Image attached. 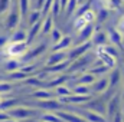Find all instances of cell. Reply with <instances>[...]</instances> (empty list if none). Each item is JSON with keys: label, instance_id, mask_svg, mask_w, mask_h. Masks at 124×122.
Segmentation results:
<instances>
[{"label": "cell", "instance_id": "obj_1", "mask_svg": "<svg viewBox=\"0 0 124 122\" xmlns=\"http://www.w3.org/2000/svg\"><path fill=\"white\" fill-rule=\"evenodd\" d=\"M93 32H94L93 23H88L87 26H84V27L79 30V37H81V39H84L82 42H85V39H90V37H91V34H93Z\"/></svg>", "mask_w": 124, "mask_h": 122}, {"label": "cell", "instance_id": "obj_2", "mask_svg": "<svg viewBox=\"0 0 124 122\" xmlns=\"http://www.w3.org/2000/svg\"><path fill=\"white\" fill-rule=\"evenodd\" d=\"M102 4L105 9H120L124 4V0H102Z\"/></svg>", "mask_w": 124, "mask_h": 122}, {"label": "cell", "instance_id": "obj_3", "mask_svg": "<svg viewBox=\"0 0 124 122\" xmlns=\"http://www.w3.org/2000/svg\"><path fill=\"white\" fill-rule=\"evenodd\" d=\"M90 6H91V1L90 0H87L85 3H81V4H78V7H77V10H75V17H79V16H82L85 12H88L90 10Z\"/></svg>", "mask_w": 124, "mask_h": 122}, {"label": "cell", "instance_id": "obj_4", "mask_svg": "<svg viewBox=\"0 0 124 122\" xmlns=\"http://www.w3.org/2000/svg\"><path fill=\"white\" fill-rule=\"evenodd\" d=\"M107 34L111 39V42H114V43H120L121 39H123V34L117 30V29H108V33Z\"/></svg>", "mask_w": 124, "mask_h": 122}, {"label": "cell", "instance_id": "obj_5", "mask_svg": "<svg viewBox=\"0 0 124 122\" xmlns=\"http://www.w3.org/2000/svg\"><path fill=\"white\" fill-rule=\"evenodd\" d=\"M77 7H78V1H77V0H68L66 9H65V12H63V13H65L66 16H72V14L75 13Z\"/></svg>", "mask_w": 124, "mask_h": 122}, {"label": "cell", "instance_id": "obj_6", "mask_svg": "<svg viewBox=\"0 0 124 122\" xmlns=\"http://www.w3.org/2000/svg\"><path fill=\"white\" fill-rule=\"evenodd\" d=\"M88 23L85 22V19L82 17V16H79V17H75V20H74V26H75V29L77 30H81L84 26H87Z\"/></svg>", "mask_w": 124, "mask_h": 122}, {"label": "cell", "instance_id": "obj_7", "mask_svg": "<svg viewBox=\"0 0 124 122\" xmlns=\"http://www.w3.org/2000/svg\"><path fill=\"white\" fill-rule=\"evenodd\" d=\"M52 26H54L52 17H51V16H46V19H45V22H43V29H42V30L45 32V33L52 32Z\"/></svg>", "mask_w": 124, "mask_h": 122}, {"label": "cell", "instance_id": "obj_8", "mask_svg": "<svg viewBox=\"0 0 124 122\" xmlns=\"http://www.w3.org/2000/svg\"><path fill=\"white\" fill-rule=\"evenodd\" d=\"M51 9H52V13H54V14H59V13H61V4H59V0H52V6H51Z\"/></svg>", "mask_w": 124, "mask_h": 122}, {"label": "cell", "instance_id": "obj_9", "mask_svg": "<svg viewBox=\"0 0 124 122\" xmlns=\"http://www.w3.org/2000/svg\"><path fill=\"white\" fill-rule=\"evenodd\" d=\"M105 33H101V32H98L97 33V36H95V39H94V42L95 43H102V42H105Z\"/></svg>", "mask_w": 124, "mask_h": 122}, {"label": "cell", "instance_id": "obj_10", "mask_svg": "<svg viewBox=\"0 0 124 122\" xmlns=\"http://www.w3.org/2000/svg\"><path fill=\"white\" fill-rule=\"evenodd\" d=\"M59 42H61V43L58 45V47H68V46H69V43H71V39H69V37H63V36H62Z\"/></svg>", "mask_w": 124, "mask_h": 122}, {"label": "cell", "instance_id": "obj_11", "mask_svg": "<svg viewBox=\"0 0 124 122\" xmlns=\"http://www.w3.org/2000/svg\"><path fill=\"white\" fill-rule=\"evenodd\" d=\"M61 37H62L61 32L56 30V29H52V39H54V42H59Z\"/></svg>", "mask_w": 124, "mask_h": 122}, {"label": "cell", "instance_id": "obj_12", "mask_svg": "<svg viewBox=\"0 0 124 122\" xmlns=\"http://www.w3.org/2000/svg\"><path fill=\"white\" fill-rule=\"evenodd\" d=\"M116 29L120 32L121 34H124V16L121 17V19H120V22L117 23V27H116Z\"/></svg>", "mask_w": 124, "mask_h": 122}, {"label": "cell", "instance_id": "obj_13", "mask_svg": "<svg viewBox=\"0 0 124 122\" xmlns=\"http://www.w3.org/2000/svg\"><path fill=\"white\" fill-rule=\"evenodd\" d=\"M28 6H29V0H20V7H22L23 13L28 12Z\"/></svg>", "mask_w": 124, "mask_h": 122}, {"label": "cell", "instance_id": "obj_14", "mask_svg": "<svg viewBox=\"0 0 124 122\" xmlns=\"http://www.w3.org/2000/svg\"><path fill=\"white\" fill-rule=\"evenodd\" d=\"M40 17V12H33V13H31V22H38V19Z\"/></svg>", "mask_w": 124, "mask_h": 122}, {"label": "cell", "instance_id": "obj_15", "mask_svg": "<svg viewBox=\"0 0 124 122\" xmlns=\"http://www.w3.org/2000/svg\"><path fill=\"white\" fill-rule=\"evenodd\" d=\"M77 1H78V4H81V3H85L87 0H77Z\"/></svg>", "mask_w": 124, "mask_h": 122}]
</instances>
